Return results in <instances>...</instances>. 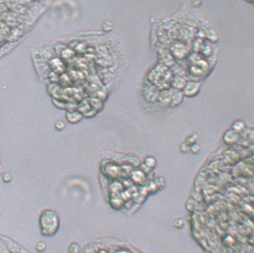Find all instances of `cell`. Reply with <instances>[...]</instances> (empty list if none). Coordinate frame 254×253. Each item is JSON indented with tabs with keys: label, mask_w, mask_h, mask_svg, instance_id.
<instances>
[{
	"label": "cell",
	"mask_w": 254,
	"mask_h": 253,
	"mask_svg": "<svg viewBox=\"0 0 254 253\" xmlns=\"http://www.w3.org/2000/svg\"><path fill=\"white\" fill-rule=\"evenodd\" d=\"M3 241L6 244L7 247L11 253H28L24 248L10 238L5 237Z\"/></svg>",
	"instance_id": "2"
},
{
	"label": "cell",
	"mask_w": 254,
	"mask_h": 253,
	"mask_svg": "<svg viewBox=\"0 0 254 253\" xmlns=\"http://www.w3.org/2000/svg\"><path fill=\"white\" fill-rule=\"evenodd\" d=\"M46 244L43 241H39L35 245V249L38 252H43L46 249Z\"/></svg>",
	"instance_id": "4"
},
{
	"label": "cell",
	"mask_w": 254,
	"mask_h": 253,
	"mask_svg": "<svg viewBox=\"0 0 254 253\" xmlns=\"http://www.w3.org/2000/svg\"><path fill=\"white\" fill-rule=\"evenodd\" d=\"M69 253H80L81 247L77 242H72L68 247Z\"/></svg>",
	"instance_id": "3"
},
{
	"label": "cell",
	"mask_w": 254,
	"mask_h": 253,
	"mask_svg": "<svg viewBox=\"0 0 254 253\" xmlns=\"http://www.w3.org/2000/svg\"><path fill=\"white\" fill-rule=\"evenodd\" d=\"M39 226L42 235L49 237L54 235L59 228L57 214L52 210L44 211L40 216Z\"/></svg>",
	"instance_id": "1"
}]
</instances>
